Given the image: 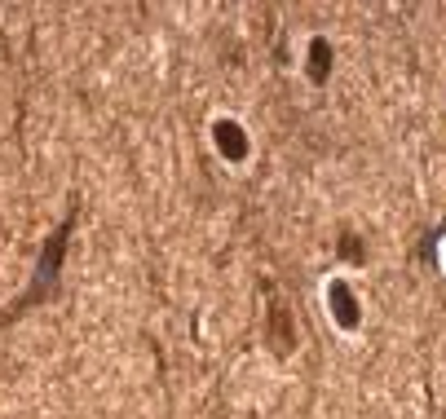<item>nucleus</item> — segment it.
Masks as SVG:
<instances>
[{
	"instance_id": "obj_1",
	"label": "nucleus",
	"mask_w": 446,
	"mask_h": 419,
	"mask_svg": "<svg viewBox=\"0 0 446 419\" xmlns=\"http://www.w3.org/2000/svg\"><path fill=\"white\" fill-rule=\"evenodd\" d=\"M217 142H221V150H225L230 159H243V137H239L235 124H221V128H217Z\"/></svg>"
},
{
	"instance_id": "obj_2",
	"label": "nucleus",
	"mask_w": 446,
	"mask_h": 419,
	"mask_svg": "<svg viewBox=\"0 0 446 419\" xmlns=\"http://www.w3.org/2000/svg\"><path fill=\"white\" fill-rule=\"evenodd\" d=\"M323 58H327V44L318 40V44H314V75H318V80H323V71H327V62H323Z\"/></svg>"
}]
</instances>
